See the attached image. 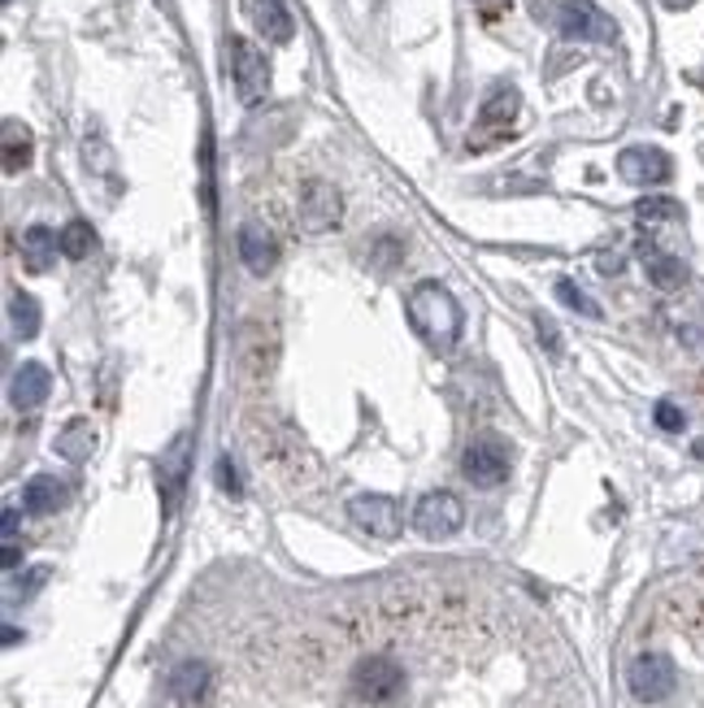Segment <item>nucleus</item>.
<instances>
[{
	"instance_id": "nucleus-15",
	"label": "nucleus",
	"mask_w": 704,
	"mask_h": 708,
	"mask_svg": "<svg viewBox=\"0 0 704 708\" xmlns=\"http://www.w3.org/2000/svg\"><path fill=\"white\" fill-rule=\"evenodd\" d=\"M210 683H213V669L205 661H179V665L170 669V678H166V687H170V696H174L179 705L205 700V696H210Z\"/></svg>"
},
{
	"instance_id": "nucleus-21",
	"label": "nucleus",
	"mask_w": 704,
	"mask_h": 708,
	"mask_svg": "<svg viewBox=\"0 0 704 708\" xmlns=\"http://www.w3.org/2000/svg\"><path fill=\"white\" fill-rule=\"evenodd\" d=\"M92 448H96V430H92V422L74 418V422L62 426V435H57V452H62L66 461H87V457H92Z\"/></svg>"
},
{
	"instance_id": "nucleus-20",
	"label": "nucleus",
	"mask_w": 704,
	"mask_h": 708,
	"mask_svg": "<svg viewBox=\"0 0 704 708\" xmlns=\"http://www.w3.org/2000/svg\"><path fill=\"white\" fill-rule=\"evenodd\" d=\"M9 322H13V331H18L22 340H35V335H40V322H44L40 300H35L31 291H13V296H9Z\"/></svg>"
},
{
	"instance_id": "nucleus-17",
	"label": "nucleus",
	"mask_w": 704,
	"mask_h": 708,
	"mask_svg": "<svg viewBox=\"0 0 704 708\" xmlns=\"http://www.w3.org/2000/svg\"><path fill=\"white\" fill-rule=\"evenodd\" d=\"M57 253H62V230H49V226H26L22 230V261H26V270L44 275L57 261Z\"/></svg>"
},
{
	"instance_id": "nucleus-31",
	"label": "nucleus",
	"mask_w": 704,
	"mask_h": 708,
	"mask_svg": "<svg viewBox=\"0 0 704 708\" xmlns=\"http://www.w3.org/2000/svg\"><path fill=\"white\" fill-rule=\"evenodd\" d=\"M22 553H18V539H4V553H0V566L4 569H18Z\"/></svg>"
},
{
	"instance_id": "nucleus-14",
	"label": "nucleus",
	"mask_w": 704,
	"mask_h": 708,
	"mask_svg": "<svg viewBox=\"0 0 704 708\" xmlns=\"http://www.w3.org/2000/svg\"><path fill=\"white\" fill-rule=\"evenodd\" d=\"M49 391H53V378H49V369H44L40 361L18 365V374H13V383H9L13 409H40V405L49 400Z\"/></svg>"
},
{
	"instance_id": "nucleus-18",
	"label": "nucleus",
	"mask_w": 704,
	"mask_h": 708,
	"mask_svg": "<svg viewBox=\"0 0 704 708\" xmlns=\"http://www.w3.org/2000/svg\"><path fill=\"white\" fill-rule=\"evenodd\" d=\"M66 483L62 479H53V474H35L26 487H22V504H26V513H57V508H66Z\"/></svg>"
},
{
	"instance_id": "nucleus-34",
	"label": "nucleus",
	"mask_w": 704,
	"mask_h": 708,
	"mask_svg": "<svg viewBox=\"0 0 704 708\" xmlns=\"http://www.w3.org/2000/svg\"><path fill=\"white\" fill-rule=\"evenodd\" d=\"M4 4H9V0H4Z\"/></svg>"
},
{
	"instance_id": "nucleus-8",
	"label": "nucleus",
	"mask_w": 704,
	"mask_h": 708,
	"mask_svg": "<svg viewBox=\"0 0 704 708\" xmlns=\"http://www.w3.org/2000/svg\"><path fill=\"white\" fill-rule=\"evenodd\" d=\"M414 526L423 530L426 539H452L466 526V504L452 492H426L414 508Z\"/></svg>"
},
{
	"instance_id": "nucleus-12",
	"label": "nucleus",
	"mask_w": 704,
	"mask_h": 708,
	"mask_svg": "<svg viewBox=\"0 0 704 708\" xmlns=\"http://www.w3.org/2000/svg\"><path fill=\"white\" fill-rule=\"evenodd\" d=\"M188 461H192V439L188 435H174V443L161 452V465H157V483H161V504L166 513H174V504L188 487Z\"/></svg>"
},
{
	"instance_id": "nucleus-2",
	"label": "nucleus",
	"mask_w": 704,
	"mask_h": 708,
	"mask_svg": "<svg viewBox=\"0 0 704 708\" xmlns=\"http://www.w3.org/2000/svg\"><path fill=\"white\" fill-rule=\"evenodd\" d=\"M535 13L548 22H557L565 40H583V44H614L618 40V22L591 4V0H535Z\"/></svg>"
},
{
	"instance_id": "nucleus-23",
	"label": "nucleus",
	"mask_w": 704,
	"mask_h": 708,
	"mask_svg": "<svg viewBox=\"0 0 704 708\" xmlns=\"http://www.w3.org/2000/svg\"><path fill=\"white\" fill-rule=\"evenodd\" d=\"M31 165V131L22 122H4V174H18Z\"/></svg>"
},
{
	"instance_id": "nucleus-33",
	"label": "nucleus",
	"mask_w": 704,
	"mask_h": 708,
	"mask_svg": "<svg viewBox=\"0 0 704 708\" xmlns=\"http://www.w3.org/2000/svg\"><path fill=\"white\" fill-rule=\"evenodd\" d=\"M4 539H18V508H4Z\"/></svg>"
},
{
	"instance_id": "nucleus-10",
	"label": "nucleus",
	"mask_w": 704,
	"mask_h": 708,
	"mask_svg": "<svg viewBox=\"0 0 704 708\" xmlns=\"http://www.w3.org/2000/svg\"><path fill=\"white\" fill-rule=\"evenodd\" d=\"M618 174H622L631 187H661V183H670L674 165H670V157H665L661 148L634 143V148H627V152L618 157Z\"/></svg>"
},
{
	"instance_id": "nucleus-28",
	"label": "nucleus",
	"mask_w": 704,
	"mask_h": 708,
	"mask_svg": "<svg viewBox=\"0 0 704 708\" xmlns=\"http://www.w3.org/2000/svg\"><path fill=\"white\" fill-rule=\"evenodd\" d=\"M683 422H687V418H683V409H679V405H670V400H661V405H657V426H661V430H670V435H674V430H683Z\"/></svg>"
},
{
	"instance_id": "nucleus-16",
	"label": "nucleus",
	"mask_w": 704,
	"mask_h": 708,
	"mask_svg": "<svg viewBox=\"0 0 704 708\" xmlns=\"http://www.w3.org/2000/svg\"><path fill=\"white\" fill-rule=\"evenodd\" d=\"M239 261H244L253 275H270V270H275V261H279V244H275V235H270V230H262V226H244V230H239Z\"/></svg>"
},
{
	"instance_id": "nucleus-5",
	"label": "nucleus",
	"mask_w": 704,
	"mask_h": 708,
	"mask_svg": "<svg viewBox=\"0 0 704 708\" xmlns=\"http://www.w3.org/2000/svg\"><path fill=\"white\" fill-rule=\"evenodd\" d=\"M405 691V669L392 656H365L352 669V696L365 705H387Z\"/></svg>"
},
{
	"instance_id": "nucleus-25",
	"label": "nucleus",
	"mask_w": 704,
	"mask_h": 708,
	"mask_svg": "<svg viewBox=\"0 0 704 708\" xmlns=\"http://www.w3.org/2000/svg\"><path fill=\"white\" fill-rule=\"evenodd\" d=\"M557 296H562L565 309H574V313H583V318H600V304L583 291L578 283H569V279H557Z\"/></svg>"
},
{
	"instance_id": "nucleus-6",
	"label": "nucleus",
	"mask_w": 704,
	"mask_h": 708,
	"mask_svg": "<svg viewBox=\"0 0 704 708\" xmlns=\"http://www.w3.org/2000/svg\"><path fill=\"white\" fill-rule=\"evenodd\" d=\"M296 217H300V226H305L309 235H327V230H335L340 217H344V196H340L327 179H309V183L300 187Z\"/></svg>"
},
{
	"instance_id": "nucleus-13",
	"label": "nucleus",
	"mask_w": 704,
	"mask_h": 708,
	"mask_svg": "<svg viewBox=\"0 0 704 708\" xmlns=\"http://www.w3.org/2000/svg\"><path fill=\"white\" fill-rule=\"evenodd\" d=\"M239 9L257 26V35H266V44H291L296 22H291L282 0H239Z\"/></svg>"
},
{
	"instance_id": "nucleus-22",
	"label": "nucleus",
	"mask_w": 704,
	"mask_h": 708,
	"mask_svg": "<svg viewBox=\"0 0 704 708\" xmlns=\"http://www.w3.org/2000/svg\"><path fill=\"white\" fill-rule=\"evenodd\" d=\"M634 222L648 226V230H657V226H665V222H683V205L670 201V196H643V201L634 205Z\"/></svg>"
},
{
	"instance_id": "nucleus-3",
	"label": "nucleus",
	"mask_w": 704,
	"mask_h": 708,
	"mask_svg": "<svg viewBox=\"0 0 704 708\" xmlns=\"http://www.w3.org/2000/svg\"><path fill=\"white\" fill-rule=\"evenodd\" d=\"M226 62H231V78H235V92H239L244 105H262L270 96V62L257 44H248L244 35H231Z\"/></svg>"
},
{
	"instance_id": "nucleus-24",
	"label": "nucleus",
	"mask_w": 704,
	"mask_h": 708,
	"mask_svg": "<svg viewBox=\"0 0 704 708\" xmlns=\"http://www.w3.org/2000/svg\"><path fill=\"white\" fill-rule=\"evenodd\" d=\"M92 248H96V235H92V226H87L83 217H74L71 226L62 230V257L78 261V257H87Z\"/></svg>"
},
{
	"instance_id": "nucleus-26",
	"label": "nucleus",
	"mask_w": 704,
	"mask_h": 708,
	"mask_svg": "<svg viewBox=\"0 0 704 708\" xmlns=\"http://www.w3.org/2000/svg\"><path fill=\"white\" fill-rule=\"evenodd\" d=\"M201 201H205V213L213 217V140H210V131L201 136Z\"/></svg>"
},
{
	"instance_id": "nucleus-11",
	"label": "nucleus",
	"mask_w": 704,
	"mask_h": 708,
	"mask_svg": "<svg viewBox=\"0 0 704 708\" xmlns=\"http://www.w3.org/2000/svg\"><path fill=\"white\" fill-rule=\"evenodd\" d=\"M349 517L374 539H396L405 517H401V504L392 496H356L349 504Z\"/></svg>"
},
{
	"instance_id": "nucleus-1",
	"label": "nucleus",
	"mask_w": 704,
	"mask_h": 708,
	"mask_svg": "<svg viewBox=\"0 0 704 708\" xmlns=\"http://www.w3.org/2000/svg\"><path fill=\"white\" fill-rule=\"evenodd\" d=\"M405 313H409V326L423 335L426 348L448 353L461 340V304L452 300L448 287L418 283L409 291V300H405Z\"/></svg>"
},
{
	"instance_id": "nucleus-32",
	"label": "nucleus",
	"mask_w": 704,
	"mask_h": 708,
	"mask_svg": "<svg viewBox=\"0 0 704 708\" xmlns=\"http://www.w3.org/2000/svg\"><path fill=\"white\" fill-rule=\"evenodd\" d=\"M474 9H483L488 18H495V13H504V9H509V0H474Z\"/></svg>"
},
{
	"instance_id": "nucleus-30",
	"label": "nucleus",
	"mask_w": 704,
	"mask_h": 708,
	"mask_svg": "<svg viewBox=\"0 0 704 708\" xmlns=\"http://www.w3.org/2000/svg\"><path fill=\"white\" fill-rule=\"evenodd\" d=\"M44 582H49V569L40 566V569H31V573H26V582H22L18 591H22V596H35V591H40Z\"/></svg>"
},
{
	"instance_id": "nucleus-29",
	"label": "nucleus",
	"mask_w": 704,
	"mask_h": 708,
	"mask_svg": "<svg viewBox=\"0 0 704 708\" xmlns=\"http://www.w3.org/2000/svg\"><path fill=\"white\" fill-rule=\"evenodd\" d=\"M535 331H540V340H544V348L548 353H562V340H557V326H553V318H535Z\"/></svg>"
},
{
	"instance_id": "nucleus-9",
	"label": "nucleus",
	"mask_w": 704,
	"mask_h": 708,
	"mask_svg": "<svg viewBox=\"0 0 704 708\" xmlns=\"http://www.w3.org/2000/svg\"><path fill=\"white\" fill-rule=\"evenodd\" d=\"M461 474L474 483V487H500L504 479H509V448L492 439V435H483V439H474L466 452H461Z\"/></svg>"
},
{
	"instance_id": "nucleus-27",
	"label": "nucleus",
	"mask_w": 704,
	"mask_h": 708,
	"mask_svg": "<svg viewBox=\"0 0 704 708\" xmlns=\"http://www.w3.org/2000/svg\"><path fill=\"white\" fill-rule=\"evenodd\" d=\"M217 487H222L226 496H239V492H244V487H239V470L231 465V457L217 461Z\"/></svg>"
},
{
	"instance_id": "nucleus-4",
	"label": "nucleus",
	"mask_w": 704,
	"mask_h": 708,
	"mask_svg": "<svg viewBox=\"0 0 704 708\" xmlns=\"http://www.w3.org/2000/svg\"><path fill=\"white\" fill-rule=\"evenodd\" d=\"M518 109H522L518 87L500 83L492 96L483 100V109H479V122H474V131H470V152H483V148H495L500 140H509V136H513V122H518Z\"/></svg>"
},
{
	"instance_id": "nucleus-19",
	"label": "nucleus",
	"mask_w": 704,
	"mask_h": 708,
	"mask_svg": "<svg viewBox=\"0 0 704 708\" xmlns=\"http://www.w3.org/2000/svg\"><path fill=\"white\" fill-rule=\"evenodd\" d=\"M643 270H648V283L661 287V291H679L687 283V266L670 253H657L652 244H643Z\"/></svg>"
},
{
	"instance_id": "nucleus-7",
	"label": "nucleus",
	"mask_w": 704,
	"mask_h": 708,
	"mask_svg": "<svg viewBox=\"0 0 704 708\" xmlns=\"http://www.w3.org/2000/svg\"><path fill=\"white\" fill-rule=\"evenodd\" d=\"M627 683H631L634 700H643V705H657V700H665V696L674 691V683H679V669H674V661H670L665 652H643V656H634V661H631V669H627Z\"/></svg>"
}]
</instances>
